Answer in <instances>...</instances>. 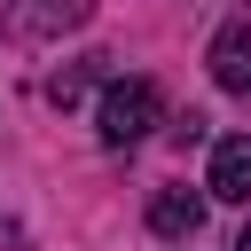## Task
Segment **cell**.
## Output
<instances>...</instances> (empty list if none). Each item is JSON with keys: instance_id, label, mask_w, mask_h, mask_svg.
<instances>
[{"instance_id": "1", "label": "cell", "mask_w": 251, "mask_h": 251, "mask_svg": "<svg viewBox=\"0 0 251 251\" xmlns=\"http://www.w3.org/2000/svg\"><path fill=\"white\" fill-rule=\"evenodd\" d=\"M157 110H165V102H157L149 78H118V86L102 94V141H110V149H133V141L157 126Z\"/></svg>"}, {"instance_id": "2", "label": "cell", "mask_w": 251, "mask_h": 251, "mask_svg": "<svg viewBox=\"0 0 251 251\" xmlns=\"http://www.w3.org/2000/svg\"><path fill=\"white\" fill-rule=\"evenodd\" d=\"M212 196L220 204H251V133H227L212 149Z\"/></svg>"}, {"instance_id": "3", "label": "cell", "mask_w": 251, "mask_h": 251, "mask_svg": "<svg viewBox=\"0 0 251 251\" xmlns=\"http://www.w3.org/2000/svg\"><path fill=\"white\" fill-rule=\"evenodd\" d=\"M212 78H220L227 94H251V24H227V31L212 39Z\"/></svg>"}, {"instance_id": "4", "label": "cell", "mask_w": 251, "mask_h": 251, "mask_svg": "<svg viewBox=\"0 0 251 251\" xmlns=\"http://www.w3.org/2000/svg\"><path fill=\"white\" fill-rule=\"evenodd\" d=\"M8 24H16V31H31V39H47V31L86 24V0H8Z\"/></svg>"}, {"instance_id": "5", "label": "cell", "mask_w": 251, "mask_h": 251, "mask_svg": "<svg viewBox=\"0 0 251 251\" xmlns=\"http://www.w3.org/2000/svg\"><path fill=\"white\" fill-rule=\"evenodd\" d=\"M149 220H157V235H196V227H204V196H188V188H165V196L149 204Z\"/></svg>"}, {"instance_id": "6", "label": "cell", "mask_w": 251, "mask_h": 251, "mask_svg": "<svg viewBox=\"0 0 251 251\" xmlns=\"http://www.w3.org/2000/svg\"><path fill=\"white\" fill-rule=\"evenodd\" d=\"M235 251H251V227H243V243H235Z\"/></svg>"}]
</instances>
